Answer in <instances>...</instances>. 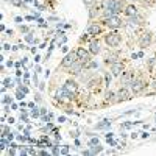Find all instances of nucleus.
<instances>
[{"label": "nucleus", "instance_id": "nucleus-1", "mask_svg": "<svg viewBox=\"0 0 156 156\" xmlns=\"http://www.w3.org/2000/svg\"><path fill=\"white\" fill-rule=\"evenodd\" d=\"M78 61V56H77V52H70V53H67L66 55V58L61 61V66L63 67H70V66H73Z\"/></svg>", "mask_w": 156, "mask_h": 156}, {"label": "nucleus", "instance_id": "nucleus-24", "mask_svg": "<svg viewBox=\"0 0 156 156\" xmlns=\"http://www.w3.org/2000/svg\"><path fill=\"white\" fill-rule=\"evenodd\" d=\"M19 89H20V91H22V92H25V94H27V92H28V87H27V86H20V87H19Z\"/></svg>", "mask_w": 156, "mask_h": 156}, {"label": "nucleus", "instance_id": "nucleus-21", "mask_svg": "<svg viewBox=\"0 0 156 156\" xmlns=\"http://www.w3.org/2000/svg\"><path fill=\"white\" fill-rule=\"evenodd\" d=\"M39 114H41V111H38V109H36V108H35V109H33V111H31V117H38V116H39Z\"/></svg>", "mask_w": 156, "mask_h": 156}, {"label": "nucleus", "instance_id": "nucleus-26", "mask_svg": "<svg viewBox=\"0 0 156 156\" xmlns=\"http://www.w3.org/2000/svg\"><path fill=\"white\" fill-rule=\"evenodd\" d=\"M20 31H24V33H27V31H28V28H27V27H20Z\"/></svg>", "mask_w": 156, "mask_h": 156}, {"label": "nucleus", "instance_id": "nucleus-15", "mask_svg": "<svg viewBox=\"0 0 156 156\" xmlns=\"http://www.w3.org/2000/svg\"><path fill=\"white\" fill-rule=\"evenodd\" d=\"M111 125V122L109 120H103L101 123H97V130H101V128H106V126H109Z\"/></svg>", "mask_w": 156, "mask_h": 156}, {"label": "nucleus", "instance_id": "nucleus-3", "mask_svg": "<svg viewBox=\"0 0 156 156\" xmlns=\"http://www.w3.org/2000/svg\"><path fill=\"white\" fill-rule=\"evenodd\" d=\"M105 24L109 27V28H119V27H122V20L117 16H109V17H106Z\"/></svg>", "mask_w": 156, "mask_h": 156}, {"label": "nucleus", "instance_id": "nucleus-28", "mask_svg": "<svg viewBox=\"0 0 156 156\" xmlns=\"http://www.w3.org/2000/svg\"><path fill=\"white\" fill-rule=\"evenodd\" d=\"M3 103H11V98H3Z\"/></svg>", "mask_w": 156, "mask_h": 156}, {"label": "nucleus", "instance_id": "nucleus-8", "mask_svg": "<svg viewBox=\"0 0 156 156\" xmlns=\"http://www.w3.org/2000/svg\"><path fill=\"white\" fill-rule=\"evenodd\" d=\"M125 13H126V16H130V17L138 16V10H136V6H133V5H128L126 10H125Z\"/></svg>", "mask_w": 156, "mask_h": 156}, {"label": "nucleus", "instance_id": "nucleus-18", "mask_svg": "<svg viewBox=\"0 0 156 156\" xmlns=\"http://www.w3.org/2000/svg\"><path fill=\"white\" fill-rule=\"evenodd\" d=\"M24 95H25V92H22V91L19 89V91H17V94H16V98H17V100H22V98H24Z\"/></svg>", "mask_w": 156, "mask_h": 156}, {"label": "nucleus", "instance_id": "nucleus-7", "mask_svg": "<svg viewBox=\"0 0 156 156\" xmlns=\"http://www.w3.org/2000/svg\"><path fill=\"white\" fill-rule=\"evenodd\" d=\"M83 63H86V61H81V59H78L73 66H70V69H69V73H80V70H81V67H83Z\"/></svg>", "mask_w": 156, "mask_h": 156}, {"label": "nucleus", "instance_id": "nucleus-19", "mask_svg": "<svg viewBox=\"0 0 156 156\" xmlns=\"http://www.w3.org/2000/svg\"><path fill=\"white\" fill-rule=\"evenodd\" d=\"M8 86H11V80L10 78H5L3 80V87H8Z\"/></svg>", "mask_w": 156, "mask_h": 156}, {"label": "nucleus", "instance_id": "nucleus-5", "mask_svg": "<svg viewBox=\"0 0 156 156\" xmlns=\"http://www.w3.org/2000/svg\"><path fill=\"white\" fill-rule=\"evenodd\" d=\"M64 89L67 91V92H70L72 94V95H75V94H77V83H75V81H66V84H64Z\"/></svg>", "mask_w": 156, "mask_h": 156}, {"label": "nucleus", "instance_id": "nucleus-10", "mask_svg": "<svg viewBox=\"0 0 156 156\" xmlns=\"http://www.w3.org/2000/svg\"><path fill=\"white\" fill-rule=\"evenodd\" d=\"M150 42H152V38H150V35L147 33V35H144V36H142V39H140V47L144 49V47H147Z\"/></svg>", "mask_w": 156, "mask_h": 156}, {"label": "nucleus", "instance_id": "nucleus-14", "mask_svg": "<svg viewBox=\"0 0 156 156\" xmlns=\"http://www.w3.org/2000/svg\"><path fill=\"white\" fill-rule=\"evenodd\" d=\"M119 95H120V100H128V98H130V92H128L126 89H122L119 92Z\"/></svg>", "mask_w": 156, "mask_h": 156}, {"label": "nucleus", "instance_id": "nucleus-30", "mask_svg": "<svg viewBox=\"0 0 156 156\" xmlns=\"http://www.w3.org/2000/svg\"><path fill=\"white\" fill-rule=\"evenodd\" d=\"M58 120H59V123H63V122H66V117H59Z\"/></svg>", "mask_w": 156, "mask_h": 156}, {"label": "nucleus", "instance_id": "nucleus-2", "mask_svg": "<svg viewBox=\"0 0 156 156\" xmlns=\"http://www.w3.org/2000/svg\"><path fill=\"white\" fill-rule=\"evenodd\" d=\"M105 42L109 47H117L120 44V35H117V33H111V35H108L105 38Z\"/></svg>", "mask_w": 156, "mask_h": 156}, {"label": "nucleus", "instance_id": "nucleus-23", "mask_svg": "<svg viewBox=\"0 0 156 156\" xmlns=\"http://www.w3.org/2000/svg\"><path fill=\"white\" fill-rule=\"evenodd\" d=\"M83 2H84V5H87V6H91L94 2H95V0H83Z\"/></svg>", "mask_w": 156, "mask_h": 156}, {"label": "nucleus", "instance_id": "nucleus-20", "mask_svg": "<svg viewBox=\"0 0 156 156\" xmlns=\"http://www.w3.org/2000/svg\"><path fill=\"white\" fill-rule=\"evenodd\" d=\"M67 153H69V147L64 145L63 148H61V155H67Z\"/></svg>", "mask_w": 156, "mask_h": 156}, {"label": "nucleus", "instance_id": "nucleus-25", "mask_svg": "<svg viewBox=\"0 0 156 156\" xmlns=\"http://www.w3.org/2000/svg\"><path fill=\"white\" fill-rule=\"evenodd\" d=\"M14 5H22V0H11Z\"/></svg>", "mask_w": 156, "mask_h": 156}, {"label": "nucleus", "instance_id": "nucleus-9", "mask_svg": "<svg viewBox=\"0 0 156 156\" xmlns=\"http://www.w3.org/2000/svg\"><path fill=\"white\" fill-rule=\"evenodd\" d=\"M89 52L94 53V55H97V53L100 52V45H98L97 41H92V42H91V45H89Z\"/></svg>", "mask_w": 156, "mask_h": 156}, {"label": "nucleus", "instance_id": "nucleus-17", "mask_svg": "<svg viewBox=\"0 0 156 156\" xmlns=\"http://www.w3.org/2000/svg\"><path fill=\"white\" fill-rule=\"evenodd\" d=\"M25 41H27V42H30V44L36 42V39L33 38V35H27V36H25Z\"/></svg>", "mask_w": 156, "mask_h": 156}, {"label": "nucleus", "instance_id": "nucleus-4", "mask_svg": "<svg viewBox=\"0 0 156 156\" xmlns=\"http://www.w3.org/2000/svg\"><path fill=\"white\" fill-rule=\"evenodd\" d=\"M145 87V83L142 80H134L133 83H131V91L134 92V94H139L142 89Z\"/></svg>", "mask_w": 156, "mask_h": 156}, {"label": "nucleus", "instance_id": "nucleus-6", "mask_svg": "<svg viewBox=\"0 0 156 156\" xmlns=\"http://www.w3.org/2000/svg\"><path fill=\"white\" fill-rule=\"evenodd\" d=\"M77 56L81 61H87L89 59V52L84 50V47H80V49H77Z\"/></svg>", "mask_w": 156, "mask_h": 156}, {"label": "nucleus", "instance_id": "nucleus-12", "mask_svg": "<svg viewBox=\"0 0 156 156\" xmlns=\"http://www.w3.org/2000/svg\"><path fill=\"white\" fill-rule=\"evenodd\" d=\"M122 72V64L120 63H112V73L114 75H119Z\"/></svg>", "mask_w": 156, "mask_h": 156}, {"label": "nucleus", "instance_id": "nucleus-29", "mask_svg": "<svg viewBox=\"0 0 156 156\" xmlns=\"http://www.w3.org/2000/svg\"><path fill=\"white\" fill-rule=\"evenodd\" d=\"M16 22L20 24V22H22V17H19V16H17V17H16Z\"/></svg>", "mask_w": 156, "mask_h": 156}, {"label": "nucleus", "instance_id": "nucleus-13", "mask_svg": "<svg viewBox=\"0 0 156 156\" xmlns=\"http://www.w3.org/2000/svg\"><path fill=\"white\" fill-rule=\"evenodd\" d=\"M103 152V147H100V144L95 147V145H91V153L92 155H97V153H101Z\"/></svg>", "mask_w": 156, "mask_h": 156}, {"label": "nucleus", "instance_id": "nucleus-27", "mask_svg": "<svg viewBox=\"0 0 156 156\" xmlns=\"http://www.w3.org/2000/svg\"><path fill=\"white\" fill-rule=\"evenodd\" d=\"M112 95H114L112 92H108V94H106V97H108V98H112Z\"/></svg>", "mask_w": 156, "mask_h": 156}, {"label": "nucleus", "instance_id": "nucleus-11", "mask_svg": "<svg viewBox=\"0 0 156 156\" xmlns=\"http://www.w3.org/2000/svg\"><path fill=\"white\" fill-rule=\"evenodd\" d=\"M100 30H101L100 27H98L97 24H94V25H91L89 28H87V33H89V35H98Z\"/></svg>", "mask_w": 156, "mask_h": 156}, {"label": "nucleus", "instance_id": "nucleus-22", "mask_svg": "<svg viewBox=\"0 0 156 156\" xmlns=\"http://www.w3.org/2000/svg\"><path fill=\"white\" fill-rule=\"evenodd\" d=\"M52 148H53V155H59V153H61L59 148H58L56 145H52Z\"/></svg>", "mask_w": 156, "mask_h": 156}, {"label": "nucleus", "instance_id": "nucleus-16", "mask_svg": "<svg viewBox=\"0 0 156 156\" xmlns=\"http://www.w3.org/2000/svg\"><path fill=\"white\" fill-rule=\"evenodd\" d=\"M98 144H100V140H98V138H92V139L89 140V144H87V145H89V147H91V145H98Z\"/></svg>", "mask_w": 156, "mask_h": 156}]
</instances>
